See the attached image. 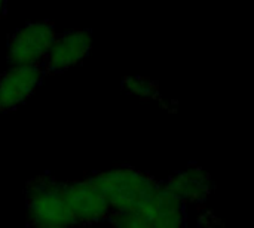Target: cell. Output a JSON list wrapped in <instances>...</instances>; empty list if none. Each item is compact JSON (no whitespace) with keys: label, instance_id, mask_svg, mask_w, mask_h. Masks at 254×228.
I'll list each match as a JSON object with an SVG mask.
<instances>
[{"label":"cell","instance_id":"30bf717a","mask_svg":"<svg viewBox=\"0 0 254 228\" xmlns=\"http://www.w3.org/2000/svg\"><path fill=\"white\" fill-rule=\"evenodd\" d=\"M6 13V1H1L0 0V18Z\"/></svg>","mask_w":254,"mask_h":228},{"label":"cell","instance_id":"277c9868","mask_svg":"<svg viewBox=\"0 0 254 228\" xmlns=\"http://www.w3.org/2000/svg\"><path fill=\"white\" fill-rule=\"evenodd\" d=\"M57 31L52 22L37 21L10 34L7 42V62L10 67L40 65L49 52Z\"/></svg>","mask_w":254,"mask_h":228},{"label":"cell","instance_id":"5b68a950","mask_svg":"<svg viewBox=\"0 0 254 228\" xmlns=\"http://www.w3.org/2000/svg\"><path fill=\"white\" fill-rule=\"evenodd\" d=\"M63 194L76 226L103 223L112 214L106 199L88 178L63 182Z\"/></svg>","mask_w":254,"mask_h":228},{"label":"cell","instance_id":"52a82bcc","mask_svg":"<svg viewBox=\"0 0 254 228\" xmlns=\"http://www.w3.org/2000/svg\"><path fill=\"white\" fill-rule=\"evenodd\" d=\"M40 65L10 67L0 74V114L9 113L21 105L37 89L45 77Z\"/></svg>","mask_w":254,"mask_h":228},{"label":"cell","instance_id":"8992f818","mask_svg":"<svg viewBox=\"0 0 254 228\" xmlns=\"http://www.w3.org/2000/svg\"><path fill=\"white\" fill-rule=\"evenodd\" d=\"M91 47V30H70L63 34H57L49 52L42 62L45 74L61 73L74 67L88 56Z\"/></svg>","mask_w":254,"mask_h":228},{"label":"cell","instance_id":"6da1fadb","mask_svg":"<svg viewBox=\"0 0 254 228\" xmlns=\"http://www.w3.org/2000/svg\"><path fill=\"white\" fill-rule=\"evenodd\" d=\"M88 180L103 194L112 214L141 205L158 190L161 184V181L153 175L131 166L92 172Z\"/></svg>","mask_w":254,"mask_h":228},{"label":"cell","instance_id":"ba28073f","mask_svg":"<svg viewBox=\"0 0 254 228\" xmlns=\"http://www.w3.org/2000/svg\"><path fill=\"white\" fill-rule=\"evenodd\" d=\"M161 182L162 187L183 205L204 202L213 191L211 178L201 166H189L185 171L170 175L167 181Z\"/></svg>","mask_w":254,"mask_h":228},{"label":"cell","instance_id":"9c48e42d","mask_svg":"<svg viewBox=\"0 0 254 228\" xmlns=\"http://www.w3.org/2000/svg\"><path fill=\"white\" fill-rule=\"evenodd\" d=\"M122 86L132 95L141 96V98H158V85L146 77H127L122 82Z\"/></svg>","mask_w":254,"mask_h":228},{"label":"cell","instance_id":"3957f363","mask_svg":"<svg viewBox=\"0 0 254 228\" xmlns=\"http://www.w3.org/2000/svg\"><path fill=\"white\" fill-rule=\"evenodd\" d=\"M112 228H186V208L159 184L158 190L141 205L113 212Z\"/></svg>","mask_w":254,"mask_h":228},{"label":"cell","instance_id":"7a4b0ae2","mask_svg":"<svg viewBox=\"0 0 254 228\" xmlns=\"http://www.w3.org/2000/svg\"><path fill=\"white\" fill-rule=\"evenodd\" d=\"M25 209L30 228L76 227L64 200L63 182L51 174H40L27 182Z\"/></svg>","mask_w":254,"mask_h":228}]
</instances>
